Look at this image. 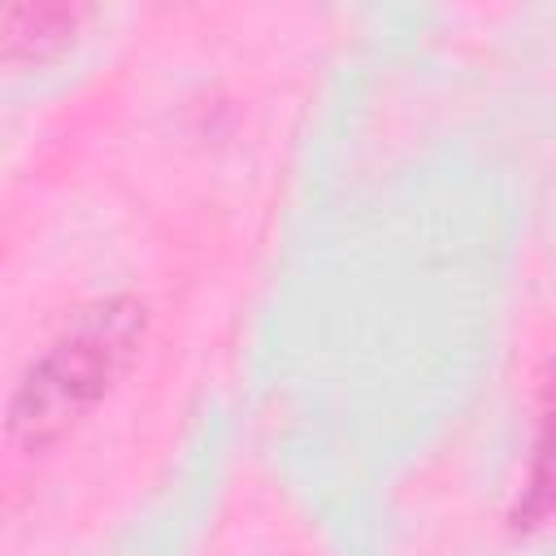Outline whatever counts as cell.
I'll return each mask as SVG.
<instances>
[{
	"label": "cell",
	"mask_w": 556,
	"mask_h": 556,
	"mask_svg": "<svg viewBox=\"0 0 556 556\" xmlns=\"http://www.w3.org/2000/svg\"><path fill=\"white\" fill-rule=\"evenodd\" d=\"M148 313L135 295H109L78 308L26 365L9 400V434L26 447H52L74 434L135 369Z\"/></svg>",
	"instance_id": "6da1fadb"
},
{
	"label": "cell",
	"mask_w": 556,
	"mask_h": 556,
	"mask_svg": "<svg viewBox=\"0 0 556 556\" xmlns=\"http://www.w3.org/2000/svg\"><path fill=\"white\" fill-rule=\"evenodd\" d=\"M78 13L74 9H13L0 17V43L17 48V52H43L52 43H61L74 30Z\"/></svg>",
	"instance_id": "7a4b0ae2"
}]
</instances>
